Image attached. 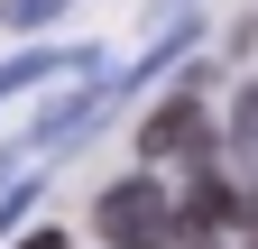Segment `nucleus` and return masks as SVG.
<instances>
[{
    "instance_id": "obj_4",
    "label": "nucleus",
    "mask_w": 258,
    "mask_h": 249,
    "mask_svg": "<svg viewBox=\"0 0 258 249\" xmlns=\"http://www.w3.org/2000/svg\"><path fill=\"white\" fill-rule=\"evenodd\" d=\"M64 0H0V28H46Z\"/></svg>"
},
{
    "instance_id": "obj_1",
    "label": "nucleus",
    "mask_w": 258,
    "mask_h": 249,
    "mask_svg": "<svg viewBox=\"0 0 258 249\" xmlns=\"http://www.w3.org/2000/svg\"><path fill=\"white\" fill-rule=\"evenodd\" d=\"M92 222H102V240H120V249H157L175 231V203H166L157 175H129V184H111V194L92 203Z\"/></svg>"
},
{
    "instance_id": "obj_2",
    "label": "nucleus",
    "mask_w": 258,
    "mask_h": 249,
    "mask_svg": "<svg viewBox=\"0 0 258 249\" xmlns=\"http://www.w3.org/2000/svg\"><path fill=\"white\" fill-rule=\"evenodd\" d=\"M139 157H148V166H166V157H203V102H194V92H175L166 111H148Z\"/></svg>"
},
{
    "instance_id": "obj_3",
    "label": "nucleus",
    "mask_w": 258,
    "mask_h": 249,
    "mask_svg": "<svg viewBox=\"0 0 258 249\" xmlns=\"http://www.w3.org/2000/svg\"><path fill=\"white\" fill-rule=\"evenodd\" d=\"M46 74H92V55H74V46H37V55H19V65H0V102H10V92H28V83H46Z\"/></svg>"
},
{
    "instance_id": "obj_5",
    "label": "nucleus",
    "mask_w": 258,
    "mask_h": 249,
    "mask_svg": "<svg viewBox=\"0 0 258 249\" xmlns=\"http://www.w3.org/2000/svg\"><path fill=\"white\" fill-rule=\"evenodd\" d=\"M19 249H64V240H55V231H37V240H19Z\"/></svg>"
}]
</instances>
